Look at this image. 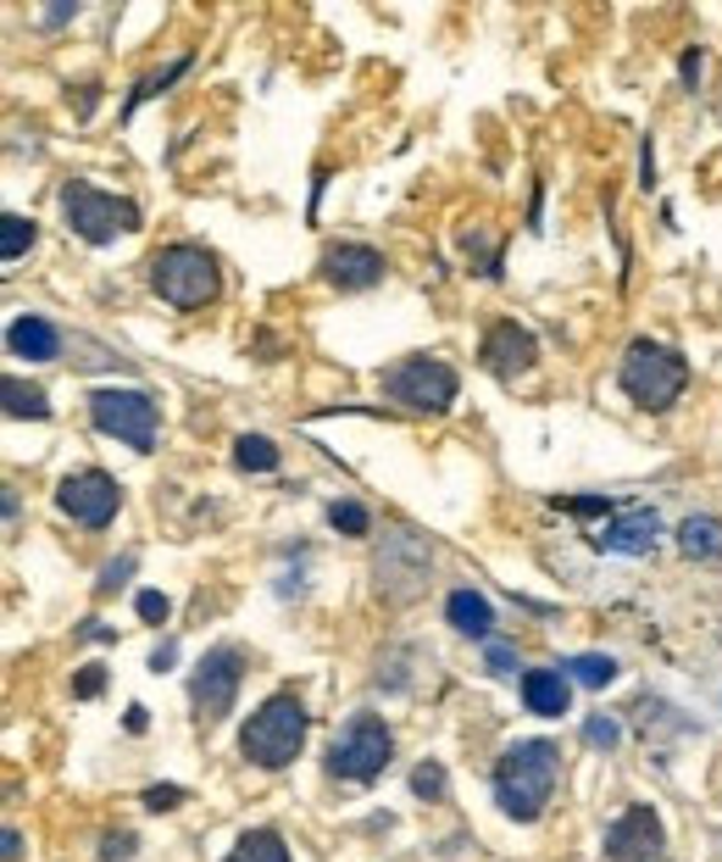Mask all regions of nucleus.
Instances as JSON below:
<instances>
[{
    "instance_id": "27",
    "label": "nucleus",
    "mask_w": 722,
    "mask_h": 862,
    "mask_svg": "<svg viewBox=\"0 0 722 862\" xmlns=\"http://www.w3.org/2000/svg\"><path fill=\"white\" fill-rule=\"evenodd\" d=\"M617 735H622V729H617V718H606V713H595V718L584 724V740H589L595 751H611V746H617Z\"/></svg>"
},
{
    "instance_id": "12",
    "label": "nucleus",
    "mask_w": 722,
    "mask_h": 862,
    "mask_svg": "<svg viewBox=\"0 0 722 862\" xmlns=\"http://www.w3.org/2000/svg\"><path fill=\"white\" fill-rule=\"evenodd\" d=\"M478 362H484L489 373H500V379H517V373H528V368L539 362V339H533L517 317H500V323L484 334V345H478Z\"/></svg>"
},
{
    "instance_id": "35",
    "label": "nucleus",
    "mask_w": 722,
    "mask_h": 862,
    "mask_svg": "<svg viewBox=\"0 0 722 862\" xmlns=\"http://www.w3.org/2000/svg\"><path fill=\"white\" fill-rule=\"evenodd\" d=\"M145 724H150L145 707H128V713H123V729H128V735H145Z\"/></svg>"
},
{
    "instance_id": "28",
    "label": "nucleus",
    "mask_w": 722,
    "mask_h": 862,
    "mask_svg": "<svg viewBox=\"0 0 722 862\" xmlns=\"http://www.w3.org/2000/svg\"><path fill=\"white\" fill-rule=\"evenodd\" d=\"M134 607H139V618H145V624H167L172 601H167V595H156V590H139V601H134Z\"/></svg>"
},
{
    "instance_id": "17",
    "label": "nucleus",
    "mask_w": 722,
    "mask_h": 862,
    "mask_svg": "<svg viewBox=\"0 0 722 862\" xmlns=\"http://www.w3.org/2000/svg\"><path fill=\"white\" fill-rule=\"evenodd\" d=\"M444 618H450V629L456 635H467V640H489L495 635V607L478 595V590H456L444 601Z\"/></svg>"
},
{
    "instance_id": "10",
    "label": "nucleus",
    "mask_w": 722,
    "mask_h": 862,
    "mask_svg": "<svg viewBox=\"0 0 722 862\" xmlns=\"http://www.w3.org/2000/svg\"><path fill=\"white\" fill-rule=\"evenodd\" d=\"M56 506L83 529H106L112 517L123 512V484L101 468H83V473H67L56 484Z\"/></svg>"
},
{
    "instance_id": "14",
    "label": "nucleus",
    "mask_w": 722,
    "mask_h": 862,
    "mask_svg": "<svg viewBox=\"0 0 722 862\" xmlns=\"http://www.w3.org/2000/svg\"><path fill=\"white\" fill-rule=\"evenodd\" d=\"M656 512H645V506H628L622 517H611V524L595 535V546L600 551H617V557H645L651 546H656Z\"/></svg>"
},
{
    "instance_id": "13",
    "label": "nucleus",
    "mask_w": 722,
    "mask_h": 862,
    "mask_svg": "<svg viewBox=\"0 0 722 862\" xmlns=\"http://www.w3.org/2000/svg\"><path fill=\"white\" fill-rule=\"evenodd\" d=\"M323 279L334 284V290H373L379 279H384V256L373 250V245H328L323 250Z\"/></svg>"
},
{
    "instance_id": "2",
    "label": "nucleus",
    "mask_w": 722,
    "mask_h": 862,
    "mask_svg": "<svg viewBox=\"0 0 722 862\" xmlns=\"http://www.w3.org/2000/svg\"><path fill=\"white\" fill-rule=\"evenodd\" d=\"M301 740H306V707L290 696H267L250 718H245V729H239V751H245V762H256V768H267V773H279V768H290L295 757H301Z\"/></svg>"
},
{
    "instance_id": "30",
    "label": "nucleus",
    "mask_w": 722,
    "mask_h": 862,
    "mask_svg": "<svg viewBox=\"0 0 722 862\" xmlns=\"http://www.w3.org/2000/svg\"><path fill=\"white\" fill-rule=\"evenodd\" d=\"M178 802H184V791H178V785H150V791H145V807H150V813H172Z\"/></svg>"
},
{
    "instance_id": "36",
    "label": "nucleus",
    "mask_w": 722,
    "mask_h": 862,
    "mask_svg": "<svg viewBox=\"0 0 722 862\" xmlns=\"http://www.w3.org/2000/svg\"><path fill=\"white\" fill-rule=\"evenodd\" d=\"M83 640H117V629H106V624L89 618V624H83Z\"/></svg>"
},
{
    "instance_id": "15",
    "label": "nucleus",
    "mask_w": 722,
    "mask_h": 862,
    "mask_svg": "<svg viewBox=\"0 0 722 862\" xmlns=\"http://www.w3.org/2000/svg\"><path fill=\"white\" fill-rule=\"evenodd\" d=\"M522 702H528L533 718H567L573 684H567L562 668H533V673H522Z\"/></svg>"
},
{
    "instance_id": "31",
    "label": "nucleus",
    "mask_w": 722,
    "mask_h": 862,
    "mask_svg": "<svg viewBox=\"0 0 722 862\" xmlns=\"http://www.w3.org/2000/svg\"><path fill=\"white\" fill-rule=\"evenodd\" d=\"M128 857H134V835H106L101 862H128Z\"/></svg>"
},
{
    "instance_id": "20",
    "label": "nucleus",
    "mask_w": 722,
    "mask_h": 862,
    "mask_svg": "<svg viewBox=\"0 0 722 862\" xmlns=\"http://www.w3.org/2000/svg\"><path fill=\"white\" fill-rule=\"evenodd\" d=\"M0 401H7L12 417H34V423L50 417V395H45L40 384H23V379H7V384H0Z\"/></svg>"
},
{
    "instance_id": "29",
    "label": "nucleus",
    "mask_w": 722,
    "mask_h": 862,
    "mask_svg": "<svg viewBox=\"0 0 722 862\" xmlns=\"http://www.w3.org/2000/svg\"><path fill=\"white\" fill-rule=\"evenodd\" d=\"M72 690H78L83 702H89V696H101V690H106V668H101V662H89V668H78V684H72Z\"/></svg>"
},
{
    "instance_id": "7",
    "label": "nucleus",
    "mask_w": 722,
    "mask_h": 862,
    "mask_svg": "<svg viewBox=\"0 0 722 862\" xmlns=\"http://www.w3.org/2000/svg\"><path fill=\"white\" fill-rule=\"evenodd\" d=\"M390 751H395L390 724H384V718H373V713H356V718L334 735V746H328V773H339V780H356V785H368V780H379V773H384Z\"/></svg>"
},
{
    "instance_id": "16",
    "label": "nucleus",
    "mask_w": 722,
    "mask_h": 862,
    "mask_svg": "<svg viewBox=\"0 0 722 862\" xmlns=\"http://www.w3.org/2000/svg\"><path fill=\"white\" fill-rule=\"evenodd\" d=\"M7 351L23 357V362H50V357L61 351V334H56L50 317L23 312V317H12V328H7Z\"/></svg>"
},
{
    "instance_id": "21",
    "label": "nucleus",
    "mask_w": 722,
    "mask_h": 862,
    "mask_svg": "<svg viewBox=\"0 0 722 862\" xmlns=\"http://www.w3.org/2000/svg\"><path fill=\"white\" fill-rule=\"evenodd\" d=\"M34 234H40L34 217H18V212L0 217V262H18L23 250H34Z\"/></svg>"
},
{
    "instance_id": "33",
    "label": "nucleus",
    "mask_w": 722,
    "mask_h": 862,
    "mask_svg": "<svg viewBox=\"0 0 722 862\" xmlns=\"http://www.w3.org/2000/svg\"><path fill=\"white\" fill-rule=\"evenodd\" d=\"M128 573H134V557H123V562H112V568L101 573V590H117V584H123Z\"/></svg>"
},
{
    "instance_id": "24",
    "label": "nucleus",
    "mask_w": 722,
    "mask_h": 862,
    "mask_svg": "<svg viewBox=\"0 0 722 862\" xmlns=\"http://www.w3.org/2000/svg\"><path fill=\"white\" fill-rule=\"evenodd\" d=\"M328 524H334L339 535H356V540H361V535L373 529V517H368V506H361V501H334V506H328Z\"/></svg>"
},
{
    "instance_id": "11",
    "label": "nucleus",
    "mask_w": 722,
    "mask_h": 862,
    "mask_svg": "<svg viewBox=\"0 0 722 862\" xmlns=\"http://www.w3.org/2000/svg\"><path fill=\"white\" fill-rule=\"evenodd\" d=\"M656 851H662V818L645 802H634L606 829V862H656Z\"/></svg>"
},
{
    "instance_id": "6",
    "label": "nucleus",
    "mask_w": 722,
    "mask_h": 862,
    "mask_svg": "<svg viewBox=\"0 0 722 862\" xmlns=\"http://www.w3.org/2000/svg\"><path fill=\"white\" fill-rule=\"evenodd\" d=\"M456 390H462V379L444 357H406V362L384 368V395L406 412H433L439 417V412L456 406Z\"/></svg>"
},
{
    "instance_id": "25",
    "label": "nucleus",
    "mask_w": 722,
    "mask_h": 862,
    "mask_svg": "<svg viewBox=\"0 0 722 862\" xmlns=\"http://www.w3.org/2000/svg\"><path fill=\"white\" fill-rule=\"evenodd\" d=\"M184 67H190V51H184V56H178L172 67H161V72H150V78H139V90L128 96V112H134V107H145V101H150L156 90H167V83H172L178 72H184Z\"/></svg>"
},
{
    "instance_id": "8",
    "label": "nucleus",
    "mask_w": 722,
    "mask_h": 862,
    "mask_svg": "<svg viewBox=\"0 0 722 862\" xmlns=\"http://www.w3.org/2000/svg\"><path fill=\"white\" fill-rule=\"evenodd\" d=\"M89 417L101 435L134 446V451H156V401L145 390H95L89 395Z\"/></svg>"
},
{
    "instance_id": "9",
    "label": "nucleus",
    "mask_w": 722,
    "mask_h": 862,
    "mask_svg": "<svg viewBox=\"0 0 722 862\" xmlns=\"http://www.w3.org/2000/svg\"><path fill=\"white\" fill-rule=\"evenodd\" d=\"M245 684V651L239 646H217L201 657L195 679H190V696H195V718L201 724H223L234 713V696Z\"/></svg>"
},
{
    "instance_id": "5",
    "label": "nucleus",
    "mask_w": 722,
    "mask_h": 862,
    "mask_svg": "<svg viewBox=\"0 0 722 862\" xmlns=\"http://www.w3.org/2000/svg\"><path fill=\"white\" fill-rule=\"evenodd\" d=\"M61 217H67V228H72L83 245H112L117 234H134V228L145 223L128 195H106V190H95L89 179L61 184Z\"/></svg>"
},
{
    "instance_id": "4",
    "label": "nucleus",
    "mask_w": 722,
    "mask_h": 862,
    "mask_svg": "<svg viewBox=\"0 0 722 862\" xmlns=\"http://www.w3.org/2000/svg\"><path fill=\"white\" fill-rule=\"evenodd\" d=\"M217 284H223L217 262H212V250H201V245H161L150 256V290L167 306H178V312L206 306L217 295Z\"/></svg>"
},
{
    "instance_id": "3",
    "label": "nucleus",
    "mask_w": 722,
    "mask_h": 862,
    "mask_svg": "<svg viewBox=\"0 0 722 862\" xmlns=\"http://www.w3.org/2000/svg\"><path fill=\"white\" fill-rule=\"evenodd\" d=\"M617 379H622V390H628V401H634V406L667 412L689 390V362L673 351V345H662V339H634L622 351Z\"/></svg>"
},
{
    "instance_id": "18",
    "label": "nucleus",
    "mask_w": 722,
    "mask_h": 862,
    "mask_svg": "<svg viewBox=\"0 0 722 862\" xmlns=\"http://www.w3.org/2000/svg\"><path fill=\"white\" fill-rule=\"evenodd\" d=\"M223 862H290V846L279 829H250V835H239V846Z\"/></svg>"
},
{
    "instance_id": "37",
    "label": "nucleus",
    "mask_w": 722,
    "mask_h": 862,
    "mask_svg": "<svg viewBox=\"0 0 722 862\" xmlns=\"http://www.w3.org/2000/svg\"><path fill=\"white\" fill-rule=\"evenodd\" d=\"M0 846H7V862L23 857V835H18V829H7V840H0Z\"/></svg>"
},
{
    "instance_id": "38",
    "label": "nucleus",
    "mask_w": 722,
    "mask_h": 862,
    "mask_svg": "<svg viewBox=\"0 0 722 862\" xmlns=\"http://www.w3.org/2000/svg\"><path fill=\"white\" fill-rule=\"evenodd\" d=\"M656 862H662V857H656Z\"/></svg>"
},
{
    "instance_id": "22",
    "label": "nucleus",
    "mask_w": 722,
    "mask_h": 862,
    "mask_svg": "<svg viewBox=\"0 0 722 862\" xmlns=\"http://www.w3.org/2000/svg\"><path fill=\"white\" fill-rule=\"evenodd\" d=\"M234 462H239L245 473H273V468H279V446L267 440V435H239V440H234Z\"/></svg>"
},
{
    "instance_id": "26",
    "label": "nucleus",
    "mask_w": 722,
    "mask_h": 862,
    "mask_svg": "<svg viewBox=\"0 0 722 862\" xmlns=\"http://www.w3.org/2000/svg\"><path fill=\"white\" fill-rule=\"evenodd\" d=\"M411 791L428 796V802H439V796H444V768H439V762H422V768L411 773Z\"/></svg>"
},
{
    "instance_id": "19",
    "label": "nucleus",
    "mask_w": 722,
    "mask_h": 862,
    "mask_svg": "<svg viewBox=\"0 0 722 862\" xmlns=\"http://www.w3.org/2000/svg\"><path fill=\"white\" fill-rule=\"evenodd\" d=\"M678 546L695 562H717L722 557V524H717V517H689V524L678 529Z\"/></svg>"
},
{
    "instance_id": "32",
    "label": "nucleus",
    "mask_w": 722,
    "mask_h": 862,
    "mask_svg": "<svg viewBox=\"0 0 722 862\" xmlns=\"http://www.w3.org/2000/svg\"><path fill=\"white\" fill-rule=\"evenodd\" d=\"M511 668H517V651H511V646H489V673L511 679Z\"/></svg>"
},
{
    "instance_id": "1",
    "label": "nucleus",
    "mask_w": 722,
    "mask_h": 862,
    "mask_svg": "<svg viewBox=\"0 0 722 862\" xmlns=\"http://www.w3.org/2000/svg\"><path fill=\"white\" fill-rule=\"evenodd\" d=\"M556 780H562V751L551 740H517L495 762V802H500L506 818L533 824V818H545V807L556 796Z\"/></svg>"
},
{
    "instance_id": "34",
    "label": "nucleus",
    "mask_w": 722,
    "mask_h": 862,
    "mask_svg": "<svg viewBox=\"0 0 722 862\" xmlns=\"http://www.w3.org/2000/svg\"><path fill=\"white\" fill-rule=\"evenodd\" d=\"M172 662H178V646H172V640L150 651V668H156V673H161V668H172Z\"/></svg>"
},
{
    "instance_id": "23",
    "label": "nucleus",
    "mask_w": 722,
    "mask_h": 862,
    "mask_svg": "<svg viewBox=\"0 0 722 862\" xmlns=\"http://www.w3.org/2000/svg\"><path fill=\"white\" fill-rule=\"evenodd\" d=\"M562 673H573L578 684H589V690H606L611 679H617V662L611 657H600V651H584V657H567L562 662Z\"/></svg>"
}]
</instances>
